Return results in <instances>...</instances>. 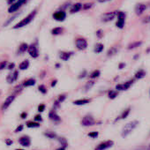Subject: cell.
I'll return each instance as SVG.
<instances>
[{
  "label": "cell",
  "instance_id": "31",
  "mask_svg": "<svg viewBox=\"0 0 150 150\" xmlns=\"http://www.w3.org/2000/svg\"><path fill=\"white\" fill-rule=\"evenodd\" d=\"M28 45L27 44V43H22L21 46H20V48H19V52L20 53H23V52H25L26 50H28Z\"/></svg>",
  "mask_w": 150,
  "mask_h": 150
},
{
  "label": "cell",
  "instance_id": "9",
  "mask_svg": "<svg viewBox=\"0 0 150 150\" xmlns=\"http://www.w3.org/2000/svg\"><path fill=\"white\" fill-rule=\"evenodd\" d=\"M117 15V13L116 12H110V13H104L103 14L102 16V21L103 22H109V21H111Z\"/></svg>",
  "mask_w": 150,
  "mask_h": 150
},
{
  "label": "cell",
  "instance_id": "48",
  "mask_svg": "<svg viewBox=\"0 0 150 150\" xmlns=\"http://www.w3.org/2000/svg\"><path fill=\"white\" fill-rule=\"evenodd\" d=\"M6 141V144H7L8 146H10V145H12V144H13V140H12V139H7Z\"/></svg>",
  "mask_w": 150,
  "mask_h": 150
},
{
  "label": "cell",
  "instance_id": "35",
  "mask_svg": "<svg viewBox=\"0 0 150 150\" xmlns=\"http://www.w3.org/2000/svg\"><path fill=\"white\" fill-rule=\"evenodd\" d=\"M38 89H39V91H40L41 93H42V94H46V93H47V89H46L45 86H43V85L39 86Z\"/></svg>",
  "mask_w": 150,
  "mask_h": 150
},
{
  "label": "cell",
  "instance_id": "25",
  "mask_svg": "<svg viewBox=\"0 0 150 150\" xmlns=\"http://www.w3.org/2000/svg\"><path fill=\"white\" fill-rule=\"evenodd\" d=\"M141 44H142V42H132V43H130V44H129V46L127 47V49H128V50H133V49H135V48L139 47Z\"/></svg>",
  "mask_w": 150,
  "mask_h": 150
},
{
  "label": "cell",
  "instance_id": "10",
  "mask_svg": "<svg viewBox=\"0 0 150 150\" xmlns=\"http://www.w3.org/2000/svg\"><path fill=\"white\" fill-rule=\"evenodd\" d=\"M53 18L57 21H63L66 18V13L64 11H58L53 13Z\"/></svg>",
  "mask_w": 150,
  "mask_h": 150
},
{
  "label": "cell",
  "instance_id": "36",
  "mask_svg": "<svg viewBox=\"0 0 150 150\" xmlns=\"http://www.w3.org/2000/svg\"><path fill=\"white\" fill-rule=\"evenodd\" d=\"M65 98H66V96H65V95H60V96H58V98H57V101L61 103L62 102H64V101L65 100Z\"/></svg>",
  "mask_w": 150,
  "mask_h": 150
},
{
  "label": "cell",
  "instance_id": "14",
  "mask_svg": "<svg viewBox=\"0 0 150 150\" xmlns=\"http://www.w3.org/2000/svg\"><path fill=\"white\" fill-rule=\"evenodd\" d=\"M19 142L23 146H29L31 144V139L28 136H23V137L20 138Z\"/></svg>",
  "mask_w": 150,
  "mask_h": 150
},
{
  "label": "cell",
  "instance_id": "49",
  "mask_svg": "<svg viewBox=\"0 0 150 150\" xmlns=\"http://www.w3.org/2000/svg\"><path fill=\"white\" fill-rule=\"evenodd\" d=\"M14 66H15V65H14V64H13H13H10V65L8 66V69H9V70L13 69V68H14Z\"/></svg>",
  "mask_w": 150,
  "mask_h": 150
},
{
  "label": "cell",
  "instance_id": "46",
  "mask_svg": "<svg viewBox=\"0 0 150 150\" xmlns=\"http://www.w3.org/2000/svg\"><path fill=\"white\" fill-rule=\"evenodd\" d=\"M148 22H150V16H147L143 20V23H148Z\"/></svg>",
  "mask_w": 150,
  "mask_h": 150
},
{
  "label": "cell",
  "instance_id": "51",
  "mask_svg": "<svg viewBox=\"0 0 150 150\" xmlns=\"http://www.w3.org/2000/svg\"><path fill=\"white\" fill-rule=\"evenodd\" d=\"M98 2H100V3H105V2H109V1H110V0H97Z\"/></svg>",
  "mask_w": 150,
  "mask_h": 150
},
{
  "label": "cell",
  "instance_id": "20",
  "mask_svg": "<svg viewBox=\"0 0 150 150\" xmlns=\"http://www.w3.org/2000/svg\"><path fill=\"white\" fill-rule=\"evenodd\" d=\"M145 76H146V71L144 70H139L134 75V79L135 80H141Z\"/></svg>",
  "mask_w": 150,
  "mask_h": 150
},
{
  "label": "cell",
  "instance_id": "19",
  "mask_svg": "<svg viewBox=\"0 0 150 150\" xmlns=\"http://www.w3.org/2000/svg\"><path fill=\"white\" fill-rule=\"evenodd\" d=\"M82 8V4L81 3H76V4H74L71 8V13H78L81 9Z\"/></svg>",
  "mask_w": 150,
  "mask_h": 150
},
{
  "label": "cell",
  "instance_id": "26",
  "mask_svg": "<svg viewBox=\"0 0 150 150\" xmlns=\"http://www.w3.org/2000/svg\"><path fill=\"white\" fill-rule=\"evenodd\" d=\"M28 66H29V61L28 60H24L19 65V67H20L21 70H26V69L28 68Z\"/></svg>",
  "mask_w": 150,
  "mask_h": 150
},
{
  "label": "cell",
  "instance_id": "33",
  "mask_svg": "<svg viewBox=\"0 0 150 150\" xmlns=\"http://www.w3.org/2000/svg\"><path fill=\"white\" fill-rule=\"evenodd\" d=\"M94 84H95V82L93 81H89L87 84H86V87H85V90L86 91H88L90 88H93V86H94Z\"/></svg>",
  "mask_w": 150,
  "mask_h": 150
},
{
  "label": "cell",
  "instance_id": "39",
  "mask_svg": "<svg viewBox=\"0 0 150 150\" xmlns=\"http://www.w3.org/2000/svg\"><path fill=\"white\" fill-rule=\"evenodd\" d=\"M87 76V71H81V73L79 75V79H83V78H85Z\"/></svg>",
  "mask_w": 150,
  "mask_h": 150
},
{
  "label": "cell",
  "instance_id": "22",
  "mask_svg": "<svg viewBox=\"0 0 150 150\" xmlns=\"http://www.w3.org/2000/svg\"><path fill=\"white\" fill-rule=\"evenodd\" d=\"M103 49H104L103 44V43L98 42V43H96V44L94 50H95V52H96V53H101V52H103Z\"/></svg>",
  "mask_w": 150,
  "mask_h": 150
},
{
  "label": "cell",
  "instance_id": "53",
  "mask_svg": "<svg viewBox=\"0 0 150 150\" xmlns=\"http://www.w3.org/2000/svg\"><path fill=\"white\" fill-rule=\"evenodd\" d=\"M56 150H65V147H63V146H61L60 148H57V149H56Z\"/></svg>",
  "mask_w": 150,
  "mask_h": 150
},
{
  "label": "cell",
  "instance_id": "44",
  "mask_svg": "<svg viewBox=\"0 0 150 150\" xmlns=\"http://www.w3.org/2000/svg\"><path fill=\"white\" fill-rule=\"evenodd\" d=\"M60 107V103L57 100L54 103V109H57V108H59Z\"/></svg>",
  "mask_w": 150,
  "mask_h": 150
},
{
  "label": "cell",
  "instance_id": "15",
  "mask_svg": "<svg viewBox=\"0 0 150 150\" xmlns=\"http://www.w3.org/2000/svg\"><path fill=\"white\" fill-rule=\"evenodd\" d=\"M18 75H19V71H14L13 73H10L8 76H7V82L12 84L13 82H14L17 79H18Z\"/></svg>",
  "mask_w": 150,
  "mask_h": 150
},
{
  "label": "cell",
  "instance_id": "4",
  "mask_svg": "<svg viewBox=\"0 0 150 150\" xmlns=\"http://www.w3.org/2000/svg\"><path fill=\"white\" fill-rule=\"evenodd\" d=\"M113 146H114V141H112V140H105V141H103L102 143H100L99 145H97L96 146L95 150H107V149L110 148Z\"/></svg>",
  "mask_w": 150,
  "mask_h": 150
},
{
  "label": "cell",
  "instance_id": "43",
  "mask_svg": "<svg viewBox=\"0 0 150 150\" xmlns=\"http://www.w3.org/2000/svg\"><path fill=\"white\" fill-rule=\"evenodd\" d=\"M92 6H93V4H90V3H89V4H85L84 9H85V10H88V9H89Z\"/></svg>",
  "mask_w": 150,
  "mask_h": 150
},
{
  "label": "cell",
  "instance_id": "40",
  "mask_svg": "<svg viewBox=\"0 0 150 150\" xmlns=\"http://www.w3.org/2000/svg\"><path fill=\"white\" fill-rule=\"evenodd\" d=\"M45 110V104H40L38 106V111L39 112H42Z\"/></svg>",
  "mask_w": 150,
  "mask_h": 150
},
{
  "label": "cell",
  "instance_id": "6",
  "mask_svg": "<svg viewBox=\"0 0 150 150\" xmlns=\"http://www.w3.org/2000/svg\"><path fill=\"white\" fill-rule=\"evenodd\" d=\"M27 2V0H18L17 2H15L14 4H13L10 7H9V9H8V13H14V12H16L19 8H21L25 3Z\"/></svg>",
  "mask_w": 150,
  "mask_h": 150
},
{
  "label": "cell",
  "instance_id": "3",
  "mask_svg": "<svg viewBox=\"0 0 150 150\" xmlns=\"http://www.w3.org/2000/svg\"><path fill=\"white\" fill-rule=\"evenodd\" d=\"M135 81V79H132L128 81H125V83H122V84H118L116 86V89L117 91H125V90H127L128 88H130L132 84L134 83Z\"/></svg>",
  "mask_w": 150,
  "mask_h": 150
},
{
  "label": "cell",
  "instance_id": "11",
  "mask_svg": "<svg viewBox=\"0 0 150 150\" xmlns=\"http://www.w3.org/2000/svg\"><path fill=\"white\" fill-rule=\"evenodd\" d=\"M49 117L51 121H53L55 124H59L61 122V117L57 114V112L55 111V110H50L49 113Z\"/></svg>",
  "mask_w": 150,
  "mask_h": 150
},
{
  "label": "cell",
  "instance_id": "21",
  "mask_svg": "<svg viewBox=\"0 0 150 150\" xmlns=\"http://www.w3.org/2000/svg\"><path fill=\"white\" fill-rule=\"evenodd\" d=\"M130 112H131V108H128V109H125L122 113H121V115L116 119V121H117L118 119H125L128 116H129V114H130Z\"/></svg>",
  "mask_w": 150,
  "mask_h": 150
},
{
  "label": "cell",
  "instance_id": "8",
  "mask_svg": "<svg viewBox=\"0 0 150 150\" xmlns=\"http://www.w3.org/2000/svg\"><path fill=\"white\" fill-rule=\"evenodd\" d=\"M96 124V121H95V118L91 116V115H87L85 116L82 120H81V125L83 126H91L93 125Z\"/></svg>",
  "mask_w": 150,
  "mask_h": 150
},
{
  "label": "cell",
  "instance_id": "37",
  "mask_svg": "<svg viewBox=\"0 0 150 150\" xmlns=\"http://www.w3.org/2000/svg\"><path fill=\"white\" fill-rule=\"evenodd\" d=\"M116 53H117V50H116L115 48H111V49L109 50L108 55H109V56H112V55H114V54H116Z\"/></svg>",
  "mask_w": 150,
  "mask_h": 150
},
{
  "label": "cell",
  "instance_id": "56",
  "mask_svg": "<svg viewBox=\"0 0 150 150\" xmlns=\"http://www.w3.org/2000/svg\"><path fill=\"white\" fill-rule=\"evenodd\" d=\"M13 1H14V0H9V2H10V3H11V2H13Z\"/></svg>",
  "mask_w": 150,
  "mask_h": 150
},
{
  "label": "cell",
  "instance_id": "27",
  "mask_svg": "<svg viewBox=\"0 0 150 150\" xmlns=\"http://www.w3.org/2000/svg\"><path fill=\"white\" fill-rule=\"evenodd\" d=\"M118 96V91H114V90H110L108 93V97L111 100H114L117 96Z\"/></svg>",
  "mask_w": 150,
  "mask_h": 150
},
{
  "label": "cell",
  "instance_id": "54",
  "mask_svg": "<svg viewBox=\"0 0 150 150\" xmlns=\"http://www.w3.org/2000/svg\"><path fill=\"white\" fill-rule=\"evenodd\" d=\"M138 57H139V55H136V56H134V57H133V58H134V59H137V58H138Z\"/></svg>",
  "mask_w": 150,
  "mask_h": 150
},
{
  "label": "cell",
  "instance_id": "38",
  "mask_svg": "<svg viewBox=\"0 0 150 150\" xmlns=\"http://www.w3.org/2000/svg\"><path fill=\"white\" fill-rule=\"evenodd\" d=\"M35 122H42V116L40 115V114H38V115H36L35 117Z\"/></svg>",
  "mask_w": 150,
  "mask_h": 150
},
{
  "label": "cell",
  "instance_id": "58",
  "mask_svg": "<svg viewBox=\"0 0 150 150\" xmlns=\"http://www.w3.org/2000/svg\"><path fill=\"white\" fill-rule=\"evenodd\" d=\"M16 150H23V149H16Z\"/></svg>",
  "mask_w": 150,
  "mask_h": 150
},
{
  "label": "cell",
  "instance_id": "5",
  "mask_svg": "<svg viewBox=\"0 0 150 150\" xmlns=\"http://www.w3.org/2000/svg\"><path fill=\"white\" fill-rule=\"evenodd\" d=\"M77 49L80 50H84L88 48V41L85 38H78L75 42Z\"/></svg>",
  "mask_w": 150,
  "mask_h": 150
},
{
  "label": "cell",
  "instance_id": "12",
  "mask_svg": "<svg viewBox=\"0 0 150 150\" xmlns=\"http://www.w3.org/2000/svg\"><path fill=\"white\" fill-rule=\"evenodd\" d=\"M28 51L29 55H30L32 57H34V58H36V57H38V56H39V51H38V49H37V47H36L35 44H32V45H30V46L28 47Z\"/></svg>",
  "mask_w": 150,
  "mask_h": 150
},
{
  "label": "cell",
  "instance_id": "24",
  "mask_svg": "<svg viewBox=\"0 0 150 150\" xmlns=\"http://www.w3.org/2000/svg\"><path fill=\"white\" fill-rule=\"evenodd\" d=\"M63 30H64L63 28H60V27L55 28H53L51 30V34L54 35H61L63 33Z\"/></svg>",
  "mask_w": 150,
  "mask_h": 150
},
{
  "label": "cell",
  "instance_id": "45",
  "mask_svg": "<svg viewBox=\"0 0 150 150\" xmlns=\"http://www.w3.org/2000/svg\"><path fill=\"white\" fill-rule=\"evenodd\" d=\"M22 130H23V125H21L20 126H18V127H17V129L15 130V132H21V131H22Z\"/></svg>",
  "mask_w": 150,
  "mask_h": 150
},
{
  "label": "cell",
  "instance_id": "23",
  "mask_svg": "<svg viewBox=\"0 0 150 150\" xmlns=\"http://www.w3.org/2000/svg\"><path fill=\"white\" fill-rule=\"evenodd\" d=\"M57 140L60 142V144H61V146H63V147H67V146H68V142H67V139L64 138V137H57Z\"/></svg>",
  "mask_w": 150,
  "mask_h": 150
},
{
  "label": "cell",
  "instance_id": "30",
  "mask_svg": "<svg viewBox=\"0 0 150 150\" xmlns=\"http://www.w3.org/2000/svg\"><path fill=\"white\" fill-rule=\"evenodd\" d=\"M100 74H101L100 71L99 70H96V71L91 72V74L89 75V78L90 79H96V78H98L100 76Z\"/></svg>",
  "mask_w": 150,
  "mask_h": 150
},
{
  "label": "cell",
  "instance_id": "7",
  "mask_svg": "<svg viewBox=\"0 0 150 150\" xmlns=\"http://www.w3.org/2000/svg\"><path fill=\"white\" fill-rule=\"evenodd\" d=\"M117 21L116 23V26L118 28H123L125 27V14L123 12H117Z\"/></svg>",
  "mask_w": 150,
  "mask_h": 150
},
{
  "label": "cell",
  "instance_id": "59",
  "mask_svg": "<svg viewBox=\"0 0 150 150\" xmlns=\"http://www.w3.org/2000/svg\"><path fill=\"white\" fill-rule=\"evenodd\" d=\"M149 96H150V91H149Z\"/></svg>",
  "mask_w": 150,
  "mask_h": 150
},
{
  "label": "cell",
  "instance_id": "42",
  "mask_svg": "<svg viewBox=\"0 0 150 150\" xmlns=\"http://www.w3.org/2000/svg\"><path fill=\"white\" fill-rule=\"evenodd\" d=\"M6 62L5 61V62H2V63H0V70H3L6 66Z\"/></svg>",
  "mask_w": 150,
  "mask_h": 150
},
{
  "label": "cell",
  "instance_id": "13",
  "mask_svg": "<svg viewBox=\"0 0 150 150\" xmlns=\"http://www.w3.org/2000/svg\"><path fill=\"white\" fill-rule=\"evenodd\" d=\"M14 99H15V96H14V95L8 96V97L6 98V100L5 101V103H3V105H2V110H6V109L12 104V103L14 101Z\"/></svg>",
  "mask_w": 150,
  "mask_h": 150
},
{
  "label": "cell",
  "instance_id": "50",
  "mask_svg": "<svg viewBox=\"0 0 150 150\" xmlns=\"http://www.w3.org/2000/svg\"><path fill=\"white\" fill-rule=\"evenodd\" d=\"M27 116H28V114H27L26 112H23V113L21 114V117H22V118H26Z\"/></svg>",
  "mask_w": 150,
  "mask_h": 150
},
{
  "label": "cell",
  "instance_id": "18",
  "mask_svg": "<svg viewBox=\"0 0 150 150\" xmlns=\"http://www.w3.org/2000/svg\"><path fill=\"white\" fill-rule=\"evenodd\" d=\"M91 102V99H86V98H83V99H78V100H75L73 102V104L74 105H77V106H82V105H85V104H88Z\"/></svg>",
  "mask_w": 150,
  "mask_h": 150
},
{
  "label": "cell",
  "instance_id": "17",
  "mask_svg": "<svg viewBox=\"0 0 150 150\" xmlns=\"http://www.w3.org/2000/svg\"><path fill=\"white\" fill-rule=\"evenodd\" d=\"M73 55V52H71V51H61L59 53V57L64 60V61H67L69 60V58Z\"/></svg>",
  "mask_w": 150,
  "mask_h": 150
},
{
  "label": "cell",
  "instance_id": "29",
  "mask_svg": "<svg viewBox=\"0 0 150 150\" xmlns=\"http://www.w3.org/2000/svg\"><path fill=\"white\" fill-rule=\"evenodd\" d=\"M35 84V79H29L23 83V86L24 87H31V86H34Z\"/></svg>",
  "mask_w": 150,
  "mask_h": 150
},
{
  "label": "cell",
  "instance_id": "28",
  "mask_svg": "<svg viewBox=\"0 0 150 150\" xmlns=\"http://www.w3.org/2000/svg\"><path fill=\"white\" fill-rule=\"evenodd\" d=\"M27 126L28 128H36V127L40 126V124L35 122V121H29V122L27 123Z\"/></svg>",
  "mask_w": 150,
  "mask_h": 150
},
{
  "label": "cell",
  "instance_id": "1",
  "mask_svg": "<svg viewBox=\"0 0 150 150\" xmlns=\"http://www.w3.org/2000/svg\"><path fill=\"white\" fill-rule=\"evenodd\" d=\"M139 122L138 120H132L127 124H125L121 131V137L122 138H126L127 136H129L139 125Z\"/></svg>",
  "mask_w": 150,
  "mask_h": 150
},
{
  "label": "cell",
  "instance_id": "57",
  "mask_svg": "<svg viewBox=\"0 0 150 150\" xmlns=\"http://www.w3.org/2000/svg\"><path fill=\"white\" fill-rule=\"evenodd\" d=\"M148 150H150V146H148Z\"/></svg>",
  "mask_w": 150,
  "mask_h": 150
},
{
  "label": "cell",
  "instance_id": "55",
  "mask_svg": "<svg viewBox=\"0 0 150 150\" xmlns=\"http://www.w3.org/2000/svg\"><path fill=\"white\" fill-rule=\"evenodd\" d=\"M56 67H60V65H59V64H57V65H56Z\"/></svg>",
  "mask_w": 150,
  "mask_h": 150
},
{
  "label": "cell",
  "instance_id": "41",
  "mask_svg": "<svg viewBox=\"0 0 150 150\" xmlns=\"http://www.w3.org/2000/svg\"><path fill=\"white\" fill-rule=\"evenodd\" d=\"M96 35H97V37H98V38H102V37H103V30H98V31L96 32Z\"/></svg>",
  "mask_w": 150,
  "mask_h": 150
},
{
  "label": "cell",
  "instance_id": "34",
  "mask_svg": "<svg viewBox=\"0 0 150 150\" xmlns=\"http://www.w3.org/2000/svg\"><path fill=\"white\" fill-rule=\"evenodd\" d=\"M98 135H99V132H89V133L88 134V136L89 138H93V139L97 138Z\"/></svg>",
  "mask_w": 150,
  "mask_h": 150
},
{
  "label": "cell",
  "instance_id": "52",
  "mask_svg": "<svg viewBox=\"0 0 150 150\" xmlns=\"http://www.w3.org/2000/svg\"><path fill=\"white\" fill-rule=\"evenodd\" d=\"M57 82V80H55V81H52V83H51V87H55V85H56V83Z\"/></svg>",
  "mask_w": 150,
  "mask_h": 150
},
{
  "label": "cell",
  "instance_id": "16",
  "mask_svg": "<svg viewBox=\"0 0 150 150\" xmlns=\"http://www.w3.org/2000/svg\"><path fill=\"white\" fill-rule=\"evenodd\" d=\"M146 8V5H144V4H137L136 6H135V13H136V14L139 15V16L141 15L145 12Z\"/></svg>",
  "mask_w": 150,
  "mask_h": 150
},
{
  "label": "cell",
  "instance_id": "47",
  "mask_svg": "<svg viewBox=\"0 0 150 150\" xmlns=\"http://www.w3.org/2000/svg\"><path fill=\"white\" fill-rule=\"evenodd\" d=\"M125 67V63H120L119 65H118V69H123Z\"/></svg>",
  "mask_w": 150,
  "mask_h": 150
},
{
  "label": "cell",
  "instance_id": "32",
  "mask_svg": "<svg viewBox=\"0 0 150 150\" xmlns=\"http://www.w3.org/2000/svg\"><path fill=\"white\" fill-rule=\"evenodd\" d=\"M44 135H45L47 138H50V139H57V134H56L54 132H46L44 133Z\"/></svg>",
  "mask_w": 150,
  "mask_h": 150
},
{
  "label": "cell",
  "instance_id": "2",
  "mask_svg": "<svg viewBox=\"0 0 150 150\" xmlns=\"http://www.w3.org/2000/svg\"><path fill=\"white\" fill-rule=\"evenodd\" d=\"M35 14H36V11H33L31 13H29L26 18H24L21 21H20L18 24H16L14 27H13V28H22V27H25V26H27V25H28L33 20H34V18H35Z\"/></svg>",
  "mask_w": 150,
  "mask_h": 150
}]
</instances>
